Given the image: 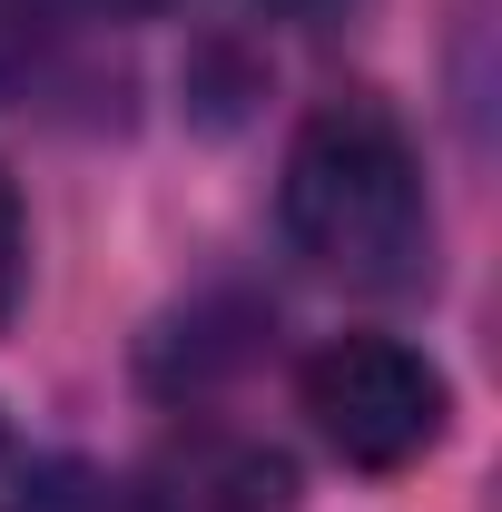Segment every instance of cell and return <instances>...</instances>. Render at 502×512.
<instances>
[{
	"mask_svg": "<svg viewBox=\"0 0 502 512\" xmlns=\"http://www.w3.org/2000/svg\"><path fill=\"white\" fill-rule=\"evenodd\" d=\"M266 10H276V20H335L345 0H266Z\"/></svg>",
	"mask_w": 502,
	"mask_h": 512,
	"instance_id": "cell-7",
	"label": "cell"
},
{
	"mask_svg": "<svg viewBox=\"0 0 502 512\" xmlns=\"http://www.w3.org/2000/svg\"><path fill=\"white\" fill-rule=\"evenodd\" d=\"M119 10H168V0H119Z\"/></svg>",
	"mask_w": 502,
	"mask_h": 512,
	"instance_id": "cell-8",
	"label": "cell"
},
{
	"mask_svg": "<svg viewBox=\"0 0 502 512\" xmlns=\"http://www.w3.org/2000/svg\"><path fill=\"white\" fill-rule=\"evenodd\" d=\"M286 503H296L286 453L247 444V434H178L128 483V512H286Z\"/></svg>",
	"mask_w": 502,
	"mask_h": 512,
	"instance_id": "cell-3",
	"label": "cell"
},
{
	"mask_svg": "<svg viewBox=\"0 0 502 512\" xmlns=\"http://www.w3.org/2000/svg\"><path fill=\"white\" fill-rule=\"evenodd\" d=\"M40 40H50V0H0V89L40 60Z\"/></svg>",
	"mask_w": 502,
	"mask_h": 512,
	"instance_id": "cell-5",
	"label": "cell"
},
{
	"mask_svg": "<svg viewBox=\"0 0 502 512\" xmlns=\"http://www.w3.org/2000/svg\"><path fill=\"white\" fill-rule=\"evenodd\" d=\"M296 404L325 444L345 453L355 473H404L443 444V414H453V384H443L434 355L394 345V335H335L315 345L306 375H296Z\"/></svg>",
	"mask_w": 502,
	"mask_h": 512,
	"instance_id": "cell-2",
	"label": "cell"
},
{
	"mask_svg": "<svg viewBox=\"0 0 502 512\" xmlns=\"http://www.w3.org/2000/svg\"><path fill=\"white\" fill-rule=\"evenodd\" d=\"M0 512H128V483L89 473V463H30Z\"/></svg>",
	"mask_w": 502,
	"mask_h": 512,
	"instance_id": "cell-4",
	"label": "cell"
},
{
	"mask_svg": "<svg viewBox=\"0 0 502 512\" xmlns=\"http://www.w3.org/2000/svg\"><path fill=\"white\" fill-rule=\"evenodd\" d=\"M20 276H30V227H20V197L0 178V316L20 306Z\"/></svg>",
	"mask_w": 502,
	"mask_h": 512,
	"instance_id": "cell-6",
	"label": "cell"
},
{
	"mask_svg": "<svg viewBox=\"0 0 502 512\" xmlns=\"http://www.w3.org/2000/svg\"><path fill=\"white\" fill-rule=\"evenodd\" d=\"M276 207H286L296 256L325 266V276H345V286H414L424 256H434L424 158H414L404 119L384 99H365V89L306 109L296 148H286Z\"/></svg>",
	"mask_w": 502,
	"mask_h": 512,
	"instance_id": "cell-1",
	"label": "cell"
}]
</instances>
